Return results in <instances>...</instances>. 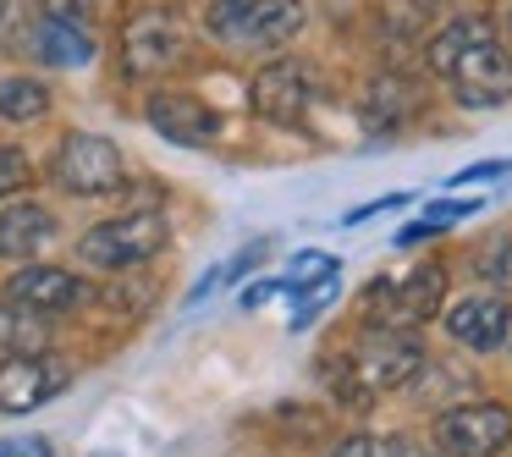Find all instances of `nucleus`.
Wrapping results in <instances>:
<instances>
[{"instance_id":"f257e3e1","label":"nucleus","mask_w":512,"mask_h":457,"mask_svg":"<svg viewBox=\"0 0 512 457\" xmlns=\"http://www.w3.org/2000/svg\"><path fill=\"white\" fill-rule=\"evenodd\" d=\"M430 67L452 83L457 105L490 111V105L512 100V45L496 34L490 17H457V23H446L430 45Z\"/></svg>"},{"instance_id":"f03ea898","label":"nucleus","mask_w":512,"mask_h":457,"mask_svg":"<svg viewBox=\"0 0 512 457\" xmlns=\"http://www.w3.org/2000/svg\"><path fill=\"white\" fill-rule=\"evenodd\" d=\"M424 342L408 331H391V325H369L364 336L353 342V353L342 358V402H369L380 391H402L413 375L424 369Z\"/></svg>"},{"instance_id":"7ed1b4c3","label":"nucleus","mask_w":512,"mask_h":457,"mask_svg":"<svg viewBox=\"0 0 512 457\" xmlns=\"http://www.w3.org/2000/svg\"><path fill=\"white\" fill-rule=\"evenodd\" d=\"M303 28V0H215L210 34L237 50H281Z\"/></svg>"},{"instance_id":"20e7f679","label":"nucleus","mask_w":512,"mask_h":457,"mask_svg":"<svg viewBox=\"0 0 512 457\" xmlns=\"http://www.w3.org/2000/svg\"><path fill=\"white\" fill-rule=\"evenodd\" d=\"M160 248H166V215L133 210V215H116V221H100L94 232H83L78 259L94 270H133L144 259H155Z\"/></svg>"},{"instance_id":"39448f33","label":"nucleus","mask_w":512,"mask_h":457,"mask_svg":"<svg viewBox=\"0 0 512 457\" xmlns=\"http://www.w3.org/2000/svg\"><path fill=\"white\" fill-rule=\"evenodd\" d=\"M364 303H369V325H391V331L424 325V320H435L441 303H446V270L419 265V270H408V276H380V281H369Z\"/></svg>"},{"instance_id":"423d86ee","label":"nucleus","mask_w":512,"mask_h":457,"mask_svg":"<svg viewBox=\"0 0 512 457\" xmlns=\"http://www.w3.org/2000/svg\"><path fill=\"white\" fill-rule=\"evenodd\" d=\"M56 182L78 199H100V193L122 188V149L100 133H67L56 149Z\"/></svg>"},{"instance_id":"0eeeda50","label":"nucleus","mask_w":512,"mask_h":457,"mask_svg":"<svg viewBox=\"0 0 512 457\" xmlns=\"http://www.w3.org/2000/svg\"><path fill=\"white\" fill-rule=\"evenodd\" d=\"M435 441L446 457H496L501 446H512V408L463 402V408L435 419Z\"/></svg>"},{"instance_id":"6e6552de","label":"nucleus","mask_w":512,"mask_h":457,"mask_svg":"<svg viewBox=\"0 0 512 457\" xmlns=\"http://www.w3.org/2000/svg\"><path fill=\"white\" fill-rule=\"evenodd\" d=\"M314 100H320V78L309 61H276L254 78V111L276 127H298Z\"/></svg>"},{"instance_id":"1a4fd4ad","label":"nucleus","mask_w":512,"mask_h":457,"mask_svg":"<svg viewBox=\"0 0 512 457\" xmlns=\"http://www.w3.org/2000/svg\"><path fill=\"white\" fill-rule=\"evenodd\" d=\"M182 45H188V34L171 12H138L122 34V61L133 78H160L182 61Z\"/></svg>"},{"instance_id":"9d476101","label":"nucleus","mask_w":512,"mask_h":457,"mask_svg":"<svg viewBox=\"0 0 512 457\" xmlns=\"http://www.w3.org/2000/svg\"><path fill=\"white\" fill-rule=\"evenodd\" d=\"M67 386V369L45 353H12L0 364V413H34Z\"/></svg>"},{"instance_id":"9b49d317","label":"nucleus","mask_w":512,"mask_h":457,"mask_svg":"<svg viewBox=\"0 0 512 457\" xmlns=\"http://www.w3.org/2000/svg\"><path fill=\"white\" fill-rule=\"evenodd\" d=\"M446 331H452V342L468 347V353H496V347L512 336V303L490 298V292L457 298L452 309H446Z\"/></svg>"},{"instance_id":"f8f14e48","label":"nucleus","mask_w":512,"mask_h":457,"mask_svg":"<svg viewBox=\"0 0 512 457\" xmlns=\"http://www.w3.org/2000/svg\"><path fill=\"white\" fill-rule=\"evenodd\" d=\"M6 298L17 303V309L39 314V320H50V314H67L83 303V281L72 276V270H56V265H28L12 276V287H6Z\"/></svg>"},{"instance_id":"ddd939ff","label":"nucleus","mask_w":512,"mask_h":457,"mask_svg":"<svg viewBox=\"0 0 512 457\" xmlns=\"http://www.w3.org/2000/svg\"><path fill=\"white\" fill-rule=\"evenodd\" d=\"M144 116H149V127H155L160 138H171V144L199 149V144H210V138H215V111L204 100H193V94H177V89L149 94Z\"/></svg>"},{"instance_id":"4468645a","label":"nucleus","mask_w":512,"mask_h":457,"mask_svg":"<svg viewBox=\"0 0 512 457\" xmlns=\"http://www.w3.org/2000/svg\"><path fill=\"white\" fill-rule=\"evenodd\" d=\"M56 237V215L45 204H12L0 215V259H34Z\"/></svg>"},{"instance_id":"2eb2a0df","label":"nucleus","mask_w":512,"mask_h":457,"mask_svg":"<svg viewBox=\"0 0 512 457\" xmlns=\"http://www.w3.org/2000/svg\"><path fill=\"white\" fill-rule=\"evenodd\" d=\"M413 116H419V89H413L408 78H375L364 89V122L375 127V133H397V127H408Z\"/></svg>"},{"instance_id":"dca6fc26","label":"nucleus","mask_w":512,"mask_h":457,"mask_svg":"<svg viewBox=\"0 0 512 457\" xmlns=\"http://www.w3.org/2000/svg\"><path fill=\"white\" fill-rule=\"evenodd\" d=\"M34 50H39V61H50V67H83V61H94L89 28L83 23H56V17H39Z\"/></svg>"},{"instance_id":"f3484780","label":"nucleus","mask_w":512,"mask_h":457,"mask_svg":"<svg viewBox=\"0 0 512 457\" xmlns=\"http://www.w3.org/2000/svg\"><path fill=\"white\" fill-rule=\"evenodd\" d=\"M0 347L6 353H39L45 347V320L17 309L12 298H0Z\"/></svg>"},{"instance_id":"a211bd4d","label":"nucleus","mask_w":512,"mask_h":457,"mask_svg":"<svg viewBox=\"0 0 512 457\" xmlns=\"http://www.w3.org/2000/svg\"><path fill=\"white\" fill-rule=\"evenodd\" d=\"M50 111V89L34 78H6L0 83V116L6 122H39Z\"/></svg>"},{"instance_id":"6ab92c4d","label":"nucleus","mask_w":512,"mask_h":457,"mask_svg":"<svg viewBox=\"0 0 512 457\" xmlns=\"http://www.w3.org/2000/svg\"><path fill=\"white\" fill-rule=\"evenodd\" d=\"M336 270H342V259L309 248V254L292 259V270L281 276V287H287V292H331L336 287Z\"/></svg>"},{"instance_id":"aec40b11","label":"nucleus","mask_w":512,"mask_h":457,"mask_svg":"<svg viewBox=\"0 0 512 457\" xmlns=\"http://www.w3.org/2000/svg\"><path fill=\"white\" fill-rule=\"evenodd\" d=\"M331 457H430V452L413 446L408 435H347Z\"/></svg>"},{"instance_id":"412c9836","label":"nucleus","mask_w":512,"mask_h":457,"mask_svg":"<svg viewBox=\"0 0 512 457\" xmlns=\"http://www.w3.org/2000/svg\"><path fill=\"white\" fill-rule=\"evenodd\" d=\"M28 182H34L28 155H23V149H12V144H0V199H6V193H17V188H28Z\"/></svg>"},{"instance_id":"4be33fe9","label":"nucleus","mask_w":512,"mask_h":457,"mask_svg":"<svg viewBox=\"0 0 512 457\" xmlns=\"http://www.w3.org/2000/svg\"><path fill=\"white\" fill-rule=\"evenodd\" d=\"M496 177H512V160H479V166H463L452 171V188H468V182H496Z\"/></svg>"},{"instance_id":"5701e85b","label":"nucleus","mask_w":512,"mask_h":457,"mask_svg":"<svg viewBox=\"0 0 512 457\" xmlns=\"http://www.w3.org/2000/svg\"><path fill=\"white\" fill-rule=\"evenodd\" d=\"M0 457H56L45 435H23V441H0Z\"/></svg>"},{"instance_id":"b1692460","label":"nucleus","mask_w":512,"mask_h":457,"mask_svg":"<svg viewBox=\"0 0 512 457\" xmlns=\"http://www.w3.org/2000/svg\"><path fill=\"white\" fill-rule=\"evenodd\" d=\"M485 276L496 281L501 292H512V243H501L496 254H490V265H485Z\"/></svg>"},{"instance_id":"393cba45","label":"nucleus","mask_w":512,"mask_h":457,"mask_svg":"<svg viewBox=\"0 0 512 457\" xmlns=\"http://www.w3.org/2000/svg\"><path fill=\"white\" fill-rule=\"evenodd\" d=\"M45 17H56V23H89V0H45Z\"/></svg>"},{"instance_id":"a878e982","label":"nucleus","mask_w":512,"mask_h":457,"mask_svg":"<svg viewBox=\"0 0 512 457\" xmlns=\"http://www.w3.org/2000/svg\"><path fill=\"white\" fill-rule=\"evenodd\" d=\"M479 210V199H441V204H430V215H435V221H463V215H474Z\"/></svg>"},{"instance_id":"bb28decb","label":"nucleus","mask_w":512,"mask_h":457,"mask_svg":"<svg viewBox=\"0 0 512 457\" xmlns=\"http://www.w3.org/2000/svg\"><path fill=\"white\" fill-rule=\"evenodd\" d=\"M408 199H380V204H358V210H347V226H364L369 215H380V210H402Z\"/></svg>"},{"instance_id":"cd10ccee","label":"nucleus","mask_w":512,"mask_h":457,"mask_svg":"<svg viewBox=\"0 0 512 457\" xmlns=\"http://www.w3.org/2000/svg\"><path fill=\"white\" fill-rule=\"evenodd\" d=\"M276 292H287V287H281V281H259V287H248V292H243V309H259V303L276 298Z\"/></svg>"},{"instance_id":"c85d7f7f","label":"nucleus","mask_w":512,"mask_h":457,"mask_svg":"<svg viewBox=\"0 0 512 457\" xmlns=\"http://www.w3.org/2000/svg\"><path fill=\"white\" fill-rule=\"evenodd\" d=\"M17 34V0H0V45Z\"/></svg>"},{"instance_id":"c756f323","label":"nucleus","mask_w":512,"mask_h":457,"mask_svg":"<svg viewBox=\"0 0 512 457\" xmlns=\"http://www.w3.org/2000/svg\"><path fill=\"white\" fill-rule=\"evenodd\" d=\"M419 6H446V0H419Z\"/></svg>"},{"instance_id":"7c9ffc66","label":"nucleus","mask_w":512,"mask_h":457,"mask_svg":"<svg viewBox=\"0 0 512 457\" xmlns=\"http://www.w3.org/2000/svg\"><path fill=\"white\" fill-rule=\"evenodd\" d=\"M507 34H512V6H507Z\"/></svg>"},{"instance_id":"2f4dec72","label":"nucleus","mask_w":512,"mask_h":457,"mask_svg":"<svg viewBox=\"0 0 512 457\" xmlns=\"http://www.w3.org/2000/svg\"><path fill=\"white\" fill-rule=\"evenodd\" d=\"M100 457H116V452H100Z\"/></svg>"}]
</instances>
